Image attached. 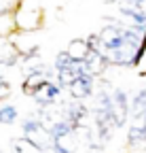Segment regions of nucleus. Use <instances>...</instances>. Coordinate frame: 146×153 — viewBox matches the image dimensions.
<instances>
[{"label":"nucleus","mask_w":146,"mask_h":153,"mask_svg":"<svg viewBox=\"0 0 146 153\" xmlns=\"http://www.w3.org/2000/svg\"><path fill=\"white\" fill-rule=\"evenodd\" d=\"M55 68H57V81H59V85H62V87L70 85L74 79H79V76H83V74H89L87 64H85V62H76V60H72V57H70L66 51H62V53L57 55V60H55Z\"/></svg>","instance_id":"1"},{"label":"nucleus","mask_w":146,"mask_h":153,"mask_svg":"<svg viewBox=\"0 0 146 153\" xmlns=\"http://www.w3.org/2000/svg\"><path fill=\"white\" fill-rule=\"evenodd\" d=\"M9 94H11L9 83H7L4 79H0V98H4V96H9Z\"/></svg>","instance_id":"10"},{"label":"nucleus","mask_w":146,"mask_h":153,"mask_svg":"<svg viewBox=\"0 0 146 153\" xmlns=\"http://www.w3.org/2000/svg\"><path fill=\"white\" fill-rule=\"evenodd\" d=\"M15 121H17V108L13 104H2L0 106V123L9 126V123H15Z\"/></svg>","instance_id":"8"},{"label":"nucleus","mask_w":146,"mask_h":153,"mask_svg":"<svg viewBox=\"0 0 146 153\" xmlns=\"http://www.w3.org/2000/svg\"><path fill=\"white\" fill-rule=\"evenodd\" d=\"M112 98V121H114V128H121L125 121H127V113H129V104H127V94L125 91H114Z\"/></svg>","instance_id":"3"},{"label":"nucleus","mask_w":146,"mask_h":153,"mask_svg":"<svg viewBox=\"0 0 146 153\" xmlns=\"http://www.w3.org/2000/svg\"><path fill=\"white\" fill-rule=\"evenodd\" d=\"M13 149H15V153H45L43 149H38L34 143H30L26 136L23 138H15L13 140Z\"/></svg>","instance_id":"7"},{"label":"nucleus","mask_w":146,"mask_h":153,"mask_svg":"<svg viewBox=\"0 0 146 153\" xmlns=\"http://www.w3.org/2000/svg\"><path fill=\"white\" fill-rule=\"evenodd\" d=\"M89 49H91V45H89L87 41H79V38H76V41H72V43L68 45L66 53L72 57V60H76V62H85Z\"/></svg>","instance_id":"6"},{"label":"nucleus","mask_w":146,"mask_h":153,"mask_svg":"<svg viewBox=\"0 0 146 153\" xmlns=\"http://www.w3.org/2000/svg\"><path fill=\"white\" fill-rule=\"evenodd\" d=\"M112 2H114V0H112Z\"/></svg>","instance_id":"11"},{"label":"nucleus","mask_w":146,"mask_h":153,"mask_svg":"<svg viewBox=\"0 0 146 153\" xmlns=\"http://www.w3.org/2000/svg\"><path fill=\"white\" fill-rule=\"evenodd\" d=\"M57 94H59V87L53 85V83H49V79H47V81H43L38 87H36L30 96H32L36 102H40V104H51L53 100L57 98Z\"/></svg>","instance_id":"4"},{"label":"nucleus","mask_w":146,"mask_h":153,"mask_svg":"<svg viewBox=\"0 0 146 153\" xmlns=\"http://www.w3.org/2000/svg\"><path fill=\"white\" fill-rule=\"evenodd\" d=\"M11 7H13V0H0V15L9 13V11H11Z\"/></svg>","instance_id":"9"},{"label":"nucleus","mask_w":146,"mask_h":153,"mask_svg":"<svg viewBox=\"0 0 146 153\" xmlns=\"http://www.w3.org/2000/svg\"><path fill=\"white\" fill-rule=\"evenodd\" d=\"M23 134H26V138L30 143H34L38 149H47L51 147V134L49 130L40 123V121H36V119H26L23 121Z\"/></svg>","instance_id":"2"},{"label":"nucleus","mask_w":146,"mask_h":153,"mask_svg":"<svg viewBox=\"0 0 146 153\" xmlns=\"http://www.w3.org/2000/svg\"><path fill=\"white\" fill-rule=\"evenodd\" d=\"M91 87H93V79H91V74H83L79 79H74L70 83V91L74 98H87L91 94Z\"/></svg>","instance_id":"5"}]
</instances>
